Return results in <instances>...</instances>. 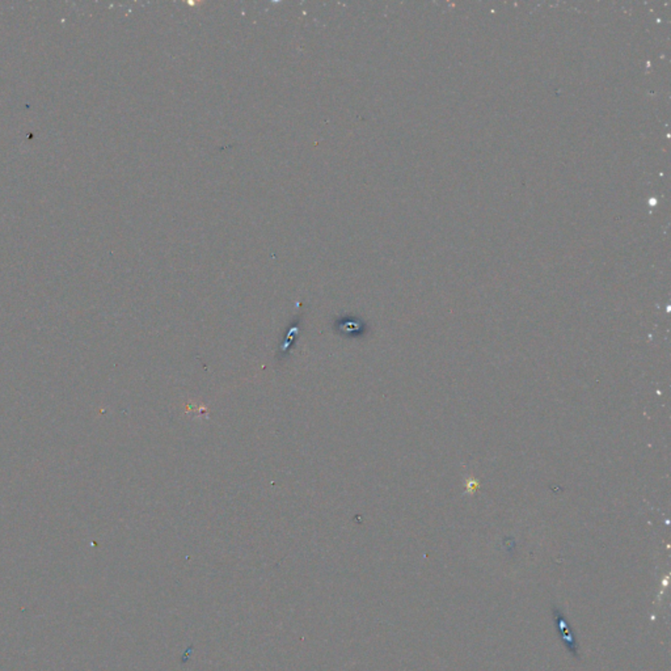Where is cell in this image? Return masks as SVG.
I'll list each match as a JSON object with an SVG mask.
<instances>
[{
	"label": "cell",
	"instance_id": "6da1fadb",
	"mask_svg": "<svg viewBox=\"0 0 671 671\" xmlns=\"http://www.w3.org/2000/svg\"><path fill=\"white\" fill-rule=\"evenodd\" d=\"M552 612H554V620L556 627H557V631L560 633V637L563 640L564 642L565 648L569 650L575 657H578V645L575 642V636H573V632L572 629L569 627V623L568 620L564 617V614L559 610L557 607H552Z\"/></svg>",
	"mask_w": 671,
	"mask_h": 671
}]
</instances>
